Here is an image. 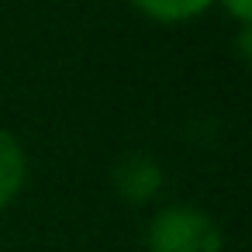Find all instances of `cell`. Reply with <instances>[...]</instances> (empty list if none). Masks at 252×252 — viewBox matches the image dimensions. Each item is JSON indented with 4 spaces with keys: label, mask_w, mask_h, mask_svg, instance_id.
<instances>
[{
    "label": "cell",
    "mask_w": 252,
    "mask_h": 252,
    "mask_svg": "<svg viewBox=\"0 0 252 252\" xmlns=\"http://www.w3.org/2000/svg\"><path fill=\"white\" fill-rule=\"evenodd\" d=\"M149 252H224L221 224L197 204H166L145 228Z\"/></svg>",
    "instance_id": "6da1fadb"
},
{
    "label": "cell",
    "mask_w": 252,
    "mask_h": 252,
    "mask_svg": "<svg viewBox=\"0 0 252 252\" xmlns=\"http://www.w3.org/2000/svg\"><path fill=\"white\" fill-rule=\"evenodd\" d=\"M111 183H114V193L128 204H149L152 197H159L162 183H166V173L159 166L156 156L149 152H128L114 162L111 169Z\"/></svg>",
    "instance_id": "7a4b0ae2"
},
{
    "label": "cell",
    "mask_w": 252,
    "mask_h": 252,
    "mask_svg": "<svg viewBox=\"0 0 252 252\" xmlns=\"http://www.w3.org/2000/svg\"><path fill=\"white\" fill-rule=\"evenodd\" d=\"M25 180H28L25 149L4 125H0V211L18 200V193L25 190Z\"/></svg>",
    "instance_id": "3957f363"
},
{
    "label": "cell",
    "mask_w": 252,
    "mask_h": 252,
    "mask_svg": "<svg viewBox=\"0 0 252 252\" xmlns=\"http://www.w3.org/2000/svg\"><path fill=\"white\" fill-rule=\"evenodd\" d=\"M152 25H187L214 7V0H128Z\"/></svg>",
    "instance_id": "277c9868"
},
{
    "label": "cell",
    "mask_w": 252,
    "mask_h": 252,
    "mask_svg": "<svg viewBox=\"0 0 252 252\" xmlns=\"http://www.w3.org/2000/svg\"><path fill=\"white\" fill-rule=\"evenodd\" d=\"M214 4H221L224 14L238 21V28L242 25H252V0H214Z\"/></svg>",
    "instance_id": "5b68a950"
}]
</instances>
